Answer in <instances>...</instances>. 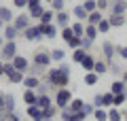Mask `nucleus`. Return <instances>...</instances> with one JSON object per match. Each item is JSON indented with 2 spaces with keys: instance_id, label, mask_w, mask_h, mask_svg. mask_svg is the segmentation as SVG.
<instances>
[{
  "instance_id": "44",
  "label": "nucleus",
  "mask_w": 127,
  "mask_h": 121,
  "mask_svg": "<svg viewBox=\"0 0 127 121\" xmlns=\"http://www.w3.org/2000/svg\"><path fill=\"white\" fill-rule=\"evenodd\" d=\"M81 43H83V36H72V38L68 40V47L74 51V49H78V47H81Z\"/></svg>"
},
{
  "instance_id": "35",
  "label": "nucleus",
  "mask_w": 127,
  "mask_h": 121,
  "mask_svg": "<svg viewBox=\"0 0 127 121\" xmlns=\"http://www.w3.org/2000/svg\"><path fill=\"white\" fill-rule=\"evenodd\" d=\"M93 119L95 121H108V108H95L93 111Z\"/></svg>"
},
{
  "instance_id": "46",
  "label": "nucleus",
  "mask_w": 127,
  "mask_h": 121,
  "mask_svg": "<svg viewBox=\"0 0 127 121\" xmlns=\"http://www.w3.org/2000/svg\"><path fill=\"white\" fill-rule=\"evenodd\" d=\"M117 55L127 62V45H117Z\"/></svg>"
},
{
  "instance_id": "13",
  "label": "nucleus",
  "mask_w": 127,
  "mask_h": 121,
  "mask_svg": "<svg viewBox=\"0 0 127 121\" xmlns=\"http://www.w3.org/2000/svg\"><path fill=\"white\" fill-rule=\"evenodd\" d=\"M19 34H21V32H19L13 23H6V26L2 28V36H4V40H17Z\"/></svg>"
},
{
  "instance_id": "7",
  "label": "nucleus",
  "mask_w": 127,
  "mask_h": 121,
  "mask_svg": "<svg viewBox=\"0 0 127 121\" xmlns=\"http://www.w3.org/2000/svg\"><path fill=\"white\" fill-rule=\"evenodd\" d=\"M59 117H62V121H87V113L81 111V113H70L68 108H62L59 111Z\"/></svg>"
},
{
  "instance_id": "45",
  "label": "nucleus",
  "mask_w": 127,
  "mask_h": 121,
  "mask_svg": "<svg viewBox=\"0 0 127 121\" xmlns=\"http://www.w3.org/2000/svg\"><path fill=\"white\" fill-rule=\"evenodd\" d=\"M108 72H110V74H114V79H121L125 70H123L121 66H117V64H110V70H108Z\"/></svg>"
},
{
  "instance_id": "62",
  "label": "nucleus",
  "mask_w": 127,
  "mask_h": 121,
  "mask_svg": "<svg viewBox=\"0 0 127 121\" xmlns=\"http://www.w3.org/2000/svg\"><path fill=\"white\" fill-rule=\"evenodd\" d=\"M0 60H2V53H0Z\"/></svg>"
},
{
  "instance_id": "18",
  "label": "nucleus",
  "mask_w": 127,
  "mask_h": 121,
  "mask_svg": "<svg viewBox=\"0 0 127 121\" xmlns=\"http://www.w3.org/2000/svg\"><path fill=\"white\" fill-rule=\"evenodd\" d=\"M95 62H97V60H95V55H93V53H87V55H85V60L81 62V68H83L85 72H93Z\"/></svg>"
},
{
  "instance_id": "52",
  "label": "nucleus",
  "mask_w": 127,
  "mask_h": 121,
  "mask_svg": "<svg viewBox=\"0 0 127 121\" xmlns=\"http://www.w3.org/2000/svg\"><path fill=\"white\" fill-rule=\"evenodd\" d=\"M93 106L95 108H102V94H95L93 96Z\"/></svg>"
},
{
  "instance_id": "51",
  "label": "nucleus",
  "mask_w": 127,
  "mask_h": 121,
  "mask_svg": "<svg viewBox=\"0 0 127 121\" xmlns=\"http://www.w3.org/2000/svg\"><path fill=\"white\" fill-rule=\"evenodd\" d=\"M13 6H17V9H28V0H13Z\"/></svg>"
},
{
  "instance_id": "5",
  "label": "nucleus",
  "mask_w": 127,
  "mask_h": 121,
  "mask_svg": "<svg viewBox=\"0 0 127 121\" xmlns=\"http://www.w3.org/2000/svg\"><path fill=\"white\" fill-rule=\"evenodd\" d=\"M102 58L104 62L114 64V58H117V45L112 40H102Z\"/></svg>"
},
{
  "instance_id": "1",
  "label": "nucleus",
  "mask_w": 127,
  "mask_h": 121,
  "mask_svg": "<svg viewBox=\"0 0 127 121\" xmlns=\"http://www.w3.org/2000/svg\"><path fill=\"white\" fill-rule=\"evenodd\" d=\"M47 83H49L51 89H62V87H68L70 83V74H64L59 70V66H53L51 70H47Z\"/></svg>"
},
{
  "instance_id": "10",
  "label": "nucleus",
  "mask_w": 127,
  "mask_h": 121,
  "mask_svg": "<svg viewBox=\"0 0 127 121\" xmlns=\"http://www.w3.org/2000/svg\"><path fill=\"white\" fill-rule=\"evenodd\" d=\"M70 17H72V13L70 11H59V13H55V26L62 30V28H68L70 26Z\"/></svg>"
},
{
  "instance_id": "31",
  "label": "nucleus",
  "mask_w": 127,
  "mask_h": 121,
  "mask_svg": "<svg viewBox=\"0 0 127 121\" xmlns=\"http://www.w3.org/2000/svg\"><path fill=\"white\" fill-rule=\"evenodd\" d=\"M87 53H89V51H85L83 47H78V49H74V51H72V55H70V58H72V62H74V64H81L83 60H85V55H87Z\"/></svg>"
},
{
  "instance_id": "29",
  "label": "nucleus",
  "mask_w": 127,
  "mask_h": 121,
  "mask_svg": "<svg viewBox=\"0 0 127 121\" xmlns=\"http://www.w3.org/2000/svg\"><path fill=\"white\" fill-rule=\"evenodd\" d=\"M15 96L13 94H6L4 96V113H15Z\"/></svg>"
},
{
  "instance_id": "3",
  "label": "nucleus",
  "mask_w": 127,
  "mask_h": 121,
  "mask_svg": "<svg viewBox=\"0 0 127 121\" xmlns=\"http://www.w3.org/2000/svg\"><path fill=\"white\" fill-rule=\"evenodd\" d=\"M0 53H2V62H13L19 55L17 40H4V45L0 47Z\"/></svg>"
},
{
  "instance_id": "55",
  "label": "nucleus",
  "mask_w": 127,
  "mask_h": 121,
  "mask_svg": "<svg viewBox=\"0 0 127 121\" xmlns=\"http://www.w3.org/2000/svg\"><path fill=\"white\" fill-rule=\"evenodd\" d=\"M4 96H6V94L0 91V111H4Z\"/></svg>"
},
{
  "instance_id": "47",
  "label": "nucleus",
  "mask_w": 127,
  "mask_h": 121,
  "mask_svg": "<svg viewBox=\"0 0 127 121\" xmlns=\"http://www.w3.org/2000/svg\"><path fill=\"white\" fill-rule=\"evenodd\" d=\"M4 121H21V117H19V113H4Z\"/></svg>"
},
{
  "instance_id": "60",
  "label": "nucleus",
  "mask_w": 127,
  "mask_h": 121,
  "mask_svg": "<svg viewBox=\"0 0 127 121\" xmlns=\"http://www.w3.org/2000/svg\"><path fill=\"white\" fill-rule=\"evenodd\" d=\"M66 2H76V0H66Z\"/></svg>"
},
{
  "instance_id": "16",
  "label": "nucleus",
  "mask_w": 127,
  "mask_h": 121,
  "mask_svg": "<svg viewBox=\"0 0 127 121\" xmlns=\"http://www.w3.org/2000/svg\"><path fill=\"white\" fill-rule=\"evenodd\" d=\"M0 19L4 23H13L15 21V13L11 6H4V4H0Z\"/></svg>"
},
{
  "instance_id": "2",
  "label": "nucleus",
  "mask_w": 127,
  "mask_h": 121,
  "mask_svg": "<svg viewBox=\"0 0 127 121\" xmlns=\"http://www.w3.org/2000/svg\"><path fill=\"white\" fill-rule=\"evenodd\" d=\"M72 89L70 87H62V89H57L55 91V96H53V104L62 111V108H68V104L72 102Z\"/></svg>"
},
{
  "instance_id": "42",
  "label": "nucleus",
  "mask_w": 127,
  "mask_h": 121,
  "mask_svg": "<svg viewBox=\"0 0 127 121\" xmlns=\"http://www.w3.org/2000/svg\"><path fill=\"white\" fill-rule=\"evenodd\" d=\"M125 102H127V91H125V94H117V96H114V100H112V106L121 108Z\"/></svg>"
},
{
  "instance_id": "20",
  "label": "nucleus",
  "mask_w": 127,
  "mask_h": 121,
  "mask_svg": "<svg viewBox=\"0 0 127 121\" xmlns=\"http://www.w3.org/2000/svg\"><path fill=\"white\" fill-rule=\"evenodd\" d=\"M110 15H127V2H110Z\"/></svg>"
},
{
  "instance_id": "57",
  "label": "nucleus",
  "mask_w": 127,
  "mask_h": 121,
  "mask_svg": "<svg viewBox=\"0 0 127 121\" xmlns=\"http://www.w3.org/2000/svg\"><path fill=\"white\" fill-rule=\"evenodd\" d=\"M123 81H125V85H127V72H123V76H121Z\"/></svg>"
},
{
  "instance_id": "22",
  "label": "nucleus",
  "mask_w": 127,
  "mask_h": 121,
  "mask_svg": "<svg viewBox=\"0 0 127 121\" xmlns=\"http://www.w3.org/2000/svg\"><path fill=\"white\" fill-rule=\"evenodd\" d=\"M108 21L112 28H121L127 23V15H108Z\"/></svg>"
},
{
  "instance_id": "15",
  "label": "nucleus",
  "mask_w": 127,
  "mask_h": 121,
  "mask_svg": "<svg viewBox=\"0 0 127 121\" xmlns=\"http://www.w3.org/2000/svg\"><path fill=\"white\" fill-rule=\"evenodd\" d=\"M21 100H23V104H26V106H32V104L38 102V94H36L34 89H23Z\"/></svg>"
},
{
  "instance_id": "28",
  "label": "nucleus",
  "mask_w": 127,
  "mask_h": 121,
  "mask_svg": "<svg viewBox=\"0 0 127 121\" xmlns=\"http://www.w3.org/2000/svg\"><path fill=\"white\" fill-rule=\"evenodd\" d=\"M108 121H123V111L117 106H110L108 108Z\"/></svg>"
},
{
  "instance_id": "14",
  "label": "nucleus",
  "mask_w": 127,
  "mask_h": 121,
  "mask_svg": "<svg viewBox=\"0 0 127 121\" xmlns=\"http://www.w3.org/2000/svg\"><path fill=\"white\" fill-rule=\"evenodd\" d=\"M70 13H72V17L76 19V21H85V23H87V15H89V13L85 11V6H83L81 2H78V4H74Z\"/></svg>"
},
{
  "instance_id": "26",
  "label": "nucleus",
  "mask_w": 127,
  "mask_h": 121,
  "mask_svg": "<svg viewBox=\"0 0 127 121\" xmlns=\"http://www.w3.org/2000/svg\"><path fill=\"white\" fill-rule=\"evenodd\" d=\"M110 70V64L108 62H104V60H97V62H95V68H93V72L95 74H106V72Z\"/></svg>"
},
{
  "instance_id": "40",
  "label": "nucleus",
  "mask_w": 127,
  "mask_h": 121,
  "mask_svg": "<svg viewBox=\"0 0 127 121\" xmlns=\"http://www.w3.org/2000/svg\"><path fill=\"white\" fill-rule=\"evenodd\" d=\"M23 79H26V74H23V72H19V70H15L13 74L9 76V83H13V85H17V83H23Z\"/></svg>"
},
{
  "instance_id": "4",
  "label": "nucleus",
  "mask_w": 127,
  "mask_h": 121,
  "mask_svg": "<svg viewBox=\"0 0 127 121\" xmlns=\"http://www.w3.org/2000/svg\"><path fill=\"white\" fill-rule=\"evenodd\" d=\"M23 34V38L28 40V43H40L42 38H45V34H42V26L40 23H32L28 30H23L21 32Z\"/></svg>"
},
{
  "instance_id": "23",
  "label": "nucleus",
  "mask_w": 127,
  "mask_h": 121,
  "mask_svg": "<svg viewBox=\"0 0 127 121\" xmlns=\"http://www.w3.org/2000/svg\"><path fill=\"white\" fill-rule=\"evenodd\" d=\"M83 108H85V100H81V98H72V102L68 104L70 113H81Z\"/></svg>"
},
{
  "instance_id": "9",
  "label": "nucleus",
  "mask_w": 127,
  "mask_h": 121,
  "mask_svg": "<svg viewBox=\"0 0 127 121\" xmlns=\"http://www.w3.org/2000/svg\"><path fill=\"white\" fill-rule=\"evenodd\" d=\"M26 115L30 117V121H45V111L36 104H32V106H26Z\"/></svg>"
},
{
  "instance_id": "59",
  "label": "nucleus",
  "mask_w": 127,
  "mask_h": 121,
  "mask_svg": "<svg viewBox=\"0 0 127 121\" xmlns=\"http://www.w3.org/2000/svg\"><path fill=\"white\" fill-rule=\"evenodd\" d=\"M123 121H127V111H123Z\"/></svg>"
},
{
  "instance_id": "17",
  "label": "nucleus",
  "mask_w": 127,
  "mask_h": 121,
  "mask_svg": "<svg viewBox=\"0 0 127 121\" xmlns=\"http://www.w3.org/2000/svg\"><path fill=\"white\" fill-rule=\"evenodd\" d=\"M26 89H34L36 91V87L40 85V76H34V74H26V79H23V83H21Z\"/></svg>"
},
{
  "instance_id": "25",
  "label": "nucleus",
  "mask_w": 127,
  "mask_h": 121,
  "mask_svg": "<svg viewBox=\"0 0 127 121\" xmlns=\"http://www.w3.org/2000/svg\"><path fill=\"white\" fill-rule=\"evenodd\" d=\"M45 4H38V6H32V9H28V15H30L32 19H38L40 21V17H42V13H45Z\"/></svg>"
},
{
  "instance_id": "6",
  "label": "nucleus",
  "mask_w": 127,
  "mask_h": 121,
  "mask_svg": "<svg viewBox=\"0 0 127 121\" xmlns=\"http://www.w3.org/2000/svg\"><path fill=\"white\" fill-rule=\"evenodd\" d=\"M51 62H53V60H51V51H45V49L36 51V53H34V58H32V64L42 66V68H49Z\"/></svg>"
},
{
  "instance_id": "33",
  "label": "nucleus",
  "mask_w": 127,
  "mask_h": 121,
  "mask_svg": "<svg viewBox=\"0 0 127 121\" xmlns=\"http://www.w3.org/2000/svg\"><path fill=\"white\" fill-rule=\"evenodd\" d=\"M85 36H87L89 40H93V43H95V38L100 36V32H97V26H89V23H87V26H85Z\"/></svg>"
},
{
  "instance_id": "30",
  "label": "nucleus",
  "mask_w": 127,
  "mask_h": 121,
  "mask_svg": "<svg viewBox=\"0 0 127 121\" xmlns=\"http://www.w3.org/2000/svg\"><path fill=\"white\" fill-rule=\"evenodd\" d=\"M51 60L53 62H57V64H62V62H66V51L64 49H51Z\"/></svg>"
},
{
  "instance_id": "48",
  "label": "nucleus",
  "mask_w": 127,
  "mask_h": 121,
  "mask_svg": "<svg viewBox=\"0 0 127 121\" xmlns=\"http://www.w3.org/2000/svg\"><path fill=\"white\" fill-rule=\"evenodd\" d=\"M95 2H97V11H102V13L110 9V0H95Z\"/></svg>"
},
{
  "instance_id": "38",
  "label": "nucleus",
  "mask_w": 127,
  "mask_h": 121,
  "mask_svg": "<svg viewBox=\"0 0 127 121\" xmlns=\"http://www.w3.org/2000/svg\"><path fill=\"white\" fill-rule=\"evenodd\" d=\"M51 104H53V100H51V96H49V94H45V96H38V102H36V106L47 108V106H51Z\"/></svg>"
},
{
  "instance_id": "21",
  "label": "nucleus",
  "mask_w": 127,
  "mask_h": 121,
  "mask_svg": "<svg viewBox=\"0 0 127 121\" xmlns=\"http://www.w3.org/2000/svg\"><path fill=\"white\" fill-rule=\"evenodd\" d=\"M83 83H85L87 87H95L97 83H100V74H95V72H85V74H83Z\"/></svg>"
},
{
  "instance_id": "41",
  "label": "nucleus",
  "mask_w": 127,
  "mask_h": 121,
  "mask_svg": "<svg viewBox=\"0 0 127 121\" xmlns=\"http://www.w3.org/2000/svg\"><path fill=\"white\" fill-rule=\"evenodd\" d=\"M49 9H53L55 13L66 11V0H51V6H49Z\"/></svg>"
},
{
  "instance_id": "11",
  "label": "nucleus",
  "mask_w": 127,
  "mask_h": 121,
  "mask_svg": "<svg viewBox=\"0 0 127 121\" xmlns=\"http://www.w3.org/2000/svg\"><path fill=\"white\" fill-rule=\"evenodd\" d=\"M30 64H32V62L26 58V55H21V53H19L17 58L13 60V66H15V70L23 72V74H28V70H30Z\"/></svg>"
},
{
  "instance_id": "58",
  "label": "nucleus",
  "mask_w": 127,
  "mask_h": 121,
  "mask_svg": "<svg viewBox=\"0 0 127 121\" xmlns=\"http://www.w3.org/2000/svg\"><path fill=\"white\" fill-rule=\"evenodd\" d=\"M4 26H6V23L2 21V19H0V32H2V28H4Z\"/></svg>"
},
{
  "instance_id": "36",
  "label": "nucleus",
  "mask_w": 127,
  "mask_h": 121,
  "mask_svg": "<svg viewBox=\"0 0 127 121\" xmlns=\"http://www.w3.org/2000/svg\"><path fill=\"white\" fill-rule=\"evenodd\" d=\"M112 100H114V94L104 91V94H102V108H110L112 106Z\"/></svg>"
},
{
  "instance_id": "39",
  "label": "nucleus",
  "mask_w": 127,
  "mask_h": 121,
  "mask_svg": "<svg viewBox=\"0 0 127 121\" xmlns=\"http://www.w3.org/2000/svg\"><path fill=\"white\" fill-rule=\"evenodd\" d=\"M59 36H62V40L66 43V45H68V40L74 36V32H72V28L68 26V28H62V30H59Z\"/></svg>"
},
{
  "instance_id": "19",
  "label": "nucleus",
  "mask_w": 127,
  "mask_h": 121,
  "mask_svg": "<svg viewBox=\"0 0 127 121\" xmlns=\"http://www.w3.org/2000/svg\"><path fill=\"white\" fill-rule=\"evenodd\" d=\"M108 91H110V94H114V96H117V94H125V91H127V85H125V81H123V79H114Z\"/></svg>"
},
{
  "instance_id": "49",
  "label": "nucleus",
  "mask_w": 127,
  "mask_h": 121,
  "mask_svg": "<svg viewBox=\"0 0 127 121\" xmlns=\"http://www.w3.org/2000/svg\"><path fill=\"white\" fill-rule=\"evenodd\" d=\"M36 94H38V96H45V94H49V83H40V85L36 87Z\"/></svg>"
},
{
  "instance_id": "61",
  "label": "nucleus",
  "mask_w": 127,
  "mask_h": 121,
  "mask_svg": "<svg viewBox=\"0 0 127 121\" xmlns=\"http://www.w3.org/2000/svg\"><path fill=\"white\" fill-rule=\"evenodd\" d=\"M42 2H51V0H42Z\"/></svg>"
},
{
  "instance_id": "24",
  "label": "nucleus",
  "mask_w": 127,
  "mask_h": 121,
  "mask_svg": "<svg viewBox=\"0 0 127 121\" xmlns=\"http://www.w3.org/2000/svg\"><path fill=\"white\" fill-rule=\"evenodd\" d=\"M102 19H104V13H102V11H93V13L87 15V23H89V26H97Z\"/></svg>"
},
{
  "instance_id": "8",
  "label": "nucleus",
  "mask_w": 127,
  "mask_h": 121,
  "mask_svg": "<svg viewBox=\"0 0 127 121\" xmlns=\"http://www.w3.org/2000/svg\"><path fill=\"white\" fill-rule=\"evenodd\" d=\"M13 26L17 28L19 32H23V30H28V28L32 26V17H30V15H28V13H19L17 17H15Z\"/></svg>"
},
{
  "instance_id": "63",
  "label": "nucleus",
  "mask_w": 127,
  "mask_h": 121,
  "mask_svg": "<svg viewBox=\"0 0 127 121\" xmlns=\"http://www.w3.org/2000/svg\"><path fill=\"white\" fill-rule=\"evenodd\" d=\"M125 72H127V68H125Z\"/></svg>"
},
{
  "instance_id": "37",
  "label": "nucleus",
  "mask_w": 127,
  "mask_h": 121,
  "mask_svg": "<svg viewBox=\"0 0 127 121\" xmlns=\"http://www.w3.org/2000/svg\"><path fill=\"white\" fill-rule=\"evenodd\" d=\"M42 111H45V121H53V117L57 115V111H59V108L55 106V104H51V106L42 108Z\"/></svg>"
},
{
  "instance_id": "50",
  "label": "nucleus",
  "mask_w": 127,
  "mask_h": 121,
  "mask_svg": "<svg viewBox=\"0 0 127 121\" xmlns=\"http://www.w3.org/2000/svg\"><path fill=\"white\" fill-rule=\"evenodd\" d=\"M81 47L85 51H91V47H93V40H89L87 36H83V43H81Z\"/></svg>"
},
{
  "instance_id": "12",
  "label": "nucleus",
  "mask_w": 127,
  "mask_h": 121,
  "mask_svg": "<svg viewBox=\"0 0 127 121\" xmlns=\"http://www.w3.org/2000/svg\"><path fill=\"white\" fill-rule=\"evenodd\" d=\"M42 26V34H45V38H57L59 36V28L55 26V23H40Z\"/></svg>"
},
{
  "instance_id": "56",
  "label": "nucleus",
  "mask_w": 127,
  "mask_h": 121,
  "mask_svg": "<svg viewBox=\"0 0 127 121\" xmlns=\"http://www.w3.org/2000/svg\"><path fill=\"white\" fill-rule=\"evenodd\" d=\"M4 45V36H2V32H0V47Z\"/></svg>"
},
{
  "instance_id": "53",
  "label": "nucleus",
  "mask_w": 127,
  "mask_h": 121,
  "mask_svg": "<svg viewBox=\"0 0 127 121\" xmlns=\"http://www.w3.org/2000/svg\"><path fill=\"white\" fill-rule=\"evenodd\" d=\"M83 111H85L87 115H93V111H95V106H93V102H91V104H87V102H85V108H83Z\"/></svg>"
},
{
  "instance_id": "34",
  "label": "nucleus",
  "mask_w": 127,
  "mask_h": 121,
  "mask_svg": "<svg viewBox=\"0 0 127 121\" xmlns=\"http://www.w3.org/2000/svg\"><path fill=\"white\" fill-rule=\"evenodd\" d=\"M53 21H55V11L53 9H47L45 13H42V17H40L38 23H53Z\"/></svg>"
},
{
  "instance_id": "43",
  "label": "nucleus",
  "mask_w": 127,
  "mask_h": 121,
  "mask_svg": "<svg viewBox=\"0 0 127 121\" xmlns=\"http://www.w3.org/2000/svg\"><path fill=\"white\" fill-rule=\"evenodd\" d=\"M81 4L85 6L87 13H93V11H97V2H95V0H83Z\"/></svg>"
},
{
  "instance_id": "32",
  "label": "nucleus",
  "mask_w": 127,
  "mask_h": 121,
  "mask_svg": "<svg viewBox=\"0 0 127 121\" xmlns=\"http://www.w3.org/2000/svg\"><path fill=\"white\" fill-rule=\"evenodd\" d=\"M112 30V26H110V21H108V17H104L100 23H97V32H100V36H104V34H108V32Z\"/></svg>"
},
{
  "instance_id": "27",
  "label": "nucleus",
  "mask_w": 127,
  "mask_h": 121,
  "mask_svg": "<svg viewBox=\"0 0 127 121\" xmlns=\"http://www.w3.org/2000/svg\"><path fill=\"white\" fill-rule=\"evenodd\" d=\"M85 26H87L85 21H76V19H74V21L70 23V28H72L74 36H85Z\"/></svg>"
},
{
  "instance_id": "54",
  "label": "nucleus",
  "mask_w": 127,
  "mask_h": 121,
  "mask_svg": "<svg viewBox=\"0 0 127 121\" xmlns=\"http://www.w3.org/2000/svg\"><path fill=\"white\" fill-rule=\"evenodd\" d=\"M42 4V0H28V9H32V6H38Z\"/></svg>"
}]
</instances>
